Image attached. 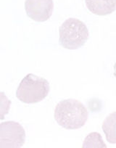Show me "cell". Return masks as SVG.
I'll return each mask as SVG.
<instances>
[{"label": "cell", "mask_w": 116, "mask_h": 148, "mask_svg": "<svg viewBox=\"0 0 116 148\" xmlns=\"http://www.w3.org/2000/svg\"><path fill=\"white\" fill-rule=\"evenodd\" d=\"M90 12L97 15H107L116 10V0H85Z\"/></svg>", "instance_id": "6"}, {"label": "cell", "mask_w": 116, "mask_h": 148, "mask_svg": "<svg viewBox=\"0 0 116 148\" xmlns=\"http://www.w3.org/2000/svg\"><path fill=\"white\" fill-rule=\"evenodd\" d=\"M25 9L27 15L37 22L49 19L54 10L52 0H25Z\"/></svg>", "instance_id": "5"}, {"label": "cell", "mask_w": 116, "mask_h": 148, "mask_svg": "<svg viewBox=\"0 0 116 148\" xmlns=\"http://www.w3.org/2000/svg\"><path fill=\"white\" fill-rule=\"evenodd\" d=\"M60 45L67 49H77L83 47L89 39V30L81 21L68 18L60 27Z\"/></svg>", "instance_id": "3"}, {"label": "cell", "mask_w": 116, "mask_h": 148, "mask_svg": "<svg viewBox=\"0 0 116 148\" xmlns=\"http://www.w3.org/2000/svg\"><path fill=\"white\" fill-rule=\"evenodd\" d=\"M114 76L116 78V62L114 65Z\"/></svg>", "instance_id": "9"}, {"label": "cell", "mask_w": 116, "mask_h": 148, "mask_svg": "<svg viewBox=\"0 0 116 148\" xmlns=\"http://www.w3.org/2000/svg\"><path fill=\"white\" fill-rule=\"evenodd\" d=\"M49 84L46 79L30 73L23 78L16 91V97L26 104H34L46 97Z\"/></svg>", "instance_id": "2"}, {"label": "cell", "mask_w": 116, "mask_h": 148, "mask_svg": "<svg viewBox=\"0 0 116 148\" xmlns=\"http://www.w3.org/2000/svg\"><path fill=\"white\" fill-rule=\"evenodd\" d=\"M102 137L100 134L93 132L86 136L83 144V147H106Z\"/></svg>", "instance_id": "8"}, {"label": "cell", "mask_w": 116, "mask_h": 148, "mask_svg": "<svg viewBox=\"0 0 116 148\" xmlns=\"http://www.w3.org/2000/svg\"><path fill=\"white\" fill-rule=\"evenodd\" d=\"M102 130L107 142L116 144V111L110 113L103 121Z\"/></svg>", "instance_id": "7"}, {"label": "cell", "mask_w": 116, "mask_h": 148, "mask_svg": "<svg viewBox=\"0 0 116 148\" xmlns=\"http://www.w3.org/2000/svg\"><path fill=\"white\" fill-rule=\"evenodd\" d=\"M88 118L89 113L86 107L74 99L61 101L55 110V121L66 129L73 130L83 127Z\"/></svg>", "instance_id": "1"}, {"label": "cell", "mask_w": 116, "mask_h": 148, "mask_svg": "<svg viewBox=\"0 0 116 148\" xmlns=\"http://www.w3.org/2000/svg\"><path fill=\"white\" fill-rule=\"evenodd\" d=\"M25 141V130L20 123L6 121L0 124V147H21Z\"/></svg>", "instance_id": "4"}]
</instances>
